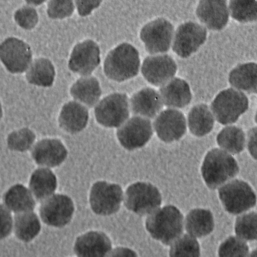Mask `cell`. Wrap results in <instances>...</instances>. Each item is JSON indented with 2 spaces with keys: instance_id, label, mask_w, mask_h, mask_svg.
Instances as JSON below:
<instances>
[{
  "instance_id": "obj_1",
  "label": "cell",
  "mask_w": 257,
  "mask_h": 257,
  "mask_svg": "<svg viewBox=\"0 0 257 257\" xmlns=\"http://www.w3.org/2000/svg\"><path fill=\"white\" fill-rule=\"evenodd\" d=\"M146 227L154 238L170 245L183 231V216L176 207L167 205L150 214L146 221Z\"/></svg>"
},
{
  "instance_id": "obj_2",
  "label": "cell",
  "mask_w": 257,
  "mask_h": 257,
  "mask_svg": "<svg viewBox=\"0 0 257 257\" xmlns=\"http://www.w3.org/2000/svg\"><path fill=\"white\" fill-rule=\"evenodd\" d=\"M140 59L138 50L132 45L123 43L111 50L104 62V71L109 79L121 82L136 76Z\"/></svg>"
},
{
  "instance_id": "obj_3",
  "label": "cell",
  "mask_w": 257,
  "mask_h": 257,
  "mask_svg": "<svg viewBox=\"0 0 257 257\" xmlns=\"http://www.w3.org/2000/svg\"><path fill=\"white\" fill-rule=\"evenodd\" d=\"M239 168L235 160L226 152L213 149L205 157L201 173L206 185L215 189L235 177Z\"/></svg>"
},
{
  "instance_id": "obj_4",
  "label": "cell",
  "mask_w": 257,
  "mask_h": 257,
  "mask_svg": "<svg viewBox=\"0 0 257 257\" xmlns=\"http://www.w3.org/2000/svg\"><path fill=\"white\" fill-rule=\"evenodd\" d=\"M125 206L139 215L150 214L161 204L158 189L148 182H138L130 185L123 197Z\"/></svg>"
},
{
  "instance_id": "obj_5",
  "label": "cell",
  "mask_w": 257,
  "mask_h": 257,
  "mask_svg": "<svg viewBox=\"0 0 257 257\" xmlns=\"http://www.w3.org/2000/svg\"><path fill=\"white\" fill-rule=\"evenodd\" d=\"M248 107V101L246 95L232 88L220 92L211 105L216 119L222 124L235 122Z\"/></svg>"
},
{
  "instance_id": "obj_6",
  "label": "cell",
  "mask_w": 257,
  "mask_h": 257,
  "mask_svg": "<svg viewBox=\"0 0 257 257\" xmlns=\"http://www.w3.org/2000/svg\"><path fill=\"white\" fill-rule=\"evenodd\" d=\"M218 193L225 209L231 214L244 212L256 204L253 191L242 180L235 179L227 182L219 188Z\"/></svg>"
},
{
  "instance_id": "obj_7",
  "label": "cell",
  "mask_w": 257,
  "mask_h": 257,
  "mask_svg": "<svg viewBox=\"0 0 257 257\" xmlns=\"http://www.w3.org/2000/svg\"><path fill=\"white\" fill-rule=\"evenodd\" d=\"M130 103L124 93H114L103 98L95 106L97 122L107 127H119L128 118Z\"/></svg>"
},
{
  "instance_id": "obj_8",
  "label": "cell",
  "mask_w": 257,
  "mask_h": 257,
  "mask_svg": "<svg viewBox=\"0 0 257 257\" xmlns=\"http://www.w3.org/2000/svg\"><path fill=\"white\" fill-rule=\"evenodd\" d=\"M123 199V191L119 185L101 181L92 186L89 201L94 213L109 215L119 210Z\"/></svg>"
},
{
  "instance_id": "obj_9",
  "label": "cell",
  "mask_w": 257,
  "mask_h": 257,
  "mask_svg": "<svg viewBox=\"0 0 257 257\" xmlns=\"http://www.w3.org/2000/svg\"><path fill=\"white\" fill-rule=\"evenodd\" d=\"M174 35L173 25L163 18H158L147 23L140 32V37L145 48L151 54L168 51Z\"/></svg>"
},
{
  "instance_id": "obj_10",
  "label": "cell",
  "mask_w": 257,
  "mask_h": 257,
  "mask_svg": "<svg viewBox=\"0 0 257 257\" xmlns=\"http://www.w3.org/2000/svg\"><path fill=\"white\" fill-rule=\"evenodd\" d=\"M153 134L150 119L140 116H134L128 119L118 127L116 132L121 145L129 151L144 147Z\"/></svg>"
},
{
  "instance_id": "obj_11",
  "label": "cell",
  "mask_w": 257,
  "mask_h": 257,
  "mask_svg": "<svg viewBox=\"0 0 257 257\" xmlns=\"http://www.w3.org/2000/svg\"><path fill=\"white\" fill-rule=\"evenodd\" d=\"M206 36L207 31L203 26L192 22L184 23L174 34L172 49L180 57L187 58L204 43Z\"/></svg>"
},
{
  "instance_id": "obj_12",
  "label": "cell",
  "mask_w": 257,
  "mask_h": 257,
  "mask_svg": "<svg viewBox=\"0 0 257 257\" xmlns=\"http://www.w3.org/2000/svg\"><path fill=\"white\" fill-rule=\"evenodd\" d=\"M32 51L29 45L15 37H9L0 46L1 61L12 73L24 72L31 64Z\"/></svg>"
},
{
  "instance_id": "obj_13",
  "label": "cell",
  "mask_w": 257,
  "mask_h": 257,
  "mask_svg": "<svg viewBox=\"0 0 257 257\" xmlns=\"http://www.w3.org/2000/svg\"><path fill=\"white\" fill-rule=\"evenodd\" d=\"M74 207L71 199L63 194H55L44 201L40 208V215L46 224L63 227L71 220Z\"/></svg>"
},
{
  "instance_id": "obj_14",
  "label": "cell",
  "mask_w": 257,
  "mask_h": 257,
  "mask_svg": "<svg viewBox=\"0 0 257 257\" xmlns=\"http://www.w3.org/2000/svg\"><path fill=\"white\" fill-rule=\"evenodd\" d=\"M153 127L161 140L171 143L179 140L185 134L186 120L181 111L168 108L160 112L156 117Z\"/></svg>"
},
{
  "instance_id": "obj_15",
  "label": "cell",
  "mask_w": 257,
  "mask_h": 257,
  "mask_svg": "<svg viewBox=\"0 0 257 257\" xmlns=\"http://www.w3.org/2000/svg\"><path fill=\"white\" fill-rule=\"evenodd\" d=\"M177 68L174 59L167 54H163L146 58L141 71L148 82L156 86H161L173 78Z\"/></svg>"
},
{
  "instance_id": "obj_16",
  "label": "cell",
  "mask_w": 257,
  "mask_h": 257,
  "mask_svg": "<svg viewBox=\"0 0 257 257\" xmlns=\"http://www.w3.org/2000/svg\"><path fill=\"white\" fill-rule=\"evenodd\" d=\"M100 50L94 41L87 40L74 47L69 59V69L80 75H90L99 65Z\"/></svg>"
},
{
  "instance_id": "obj_17",
  "label": "cell",
  "mask_w": 257,
  "mask_h": 257,
  "mask_svg": "<svg viewBox=\"0 0 257 257\" xmlns=\"http://www.w3.org/2000/svg\"><path fill=\"white\" fill-rule=\"evenodd\" d=\"M111 249V241L107 236L94 231L78 237L74 247L77 257H107Z\"/></svg>"
},
{
  "instance_id": "obj_18",
  "label": "cell",
  "mask_w": 257,
  "mask_h": 257,
  "mask_svg": "<svg viewBox=\"0 0 257 257\" xmlns=\"http://www.w3.org/2000/svg\"><path fill=\"white\" fill-rule=\"evenodd\" d=\"M163 106L160 93L149 87L135 93L130 101V110L133 114L148 119L156 117Z\"/></svg>"
},
{
  "instance_id": "obj_19",
  "label": "cell",
  "mask_w": 257,
  "mask_h": 257,
  "mask_svg": "<svg viewBox=\"0 0 257 257\" xmlns=\"http://www.w3.org/2000/svg\"><path fill=\"white\" fill-rule=\"evenodd\" d=\"M196 13L199 20L210 30H221L228 20L225 1H201Z\"/></svg>"
},
{
  "instance_id": "obj_20",
  "label": "cell",
  "mask_w": 257,
  "mask_h": 257,
  "mask_svg": "<svg viewBox=\"0 0 257 257\" xmlns=\"http://www.w3.org/2000/svg\"><path fill=\"white\" fill-rule=\"evenodd\" d=\"M32 155L38 165L54 167L60 165L65 160L67 151L59 140L44 139L35 145Z\"/></svg>"
},
{
  "instance_id": "obj_21",
  "label": "cell",
  "mask_w": 257,
  "mask_h": 257,
  "mask_svg": "<svg viewBox=\"0 0 257 257\" xmlns=\"http://www.w3.org/2000/svg\"><path fill=\"white\" fill-rule=\"evenodd\" d=\"M160 94L163 104L171 108L184 107L192 99L188 84L179 78H173L161 86Z\"/></svg>"
},
{
  "instance_id": "obj_22",
  "label": "cell",
  "mask_w": 257,
  "mask_h": 257,
  "mask_svg": "<svg viewBox=\"0 0 257 257\" xmlns=\"http://www.w3.org/2000/svg\"><path fill=\"white\" fill-rule=\"evenodd\" d=\"M88 112L85 107L73 101L65 104L59 117L60 126L67 132L74 134L80 132L86 126Z\"/></svg>"
},
{
  "instance_id": "obj_23",
  "label": "cell",
  "mask_w": 257,
  "mask_h": 257,
  "mask_svg": "<svg viewBox=\"0 0 257 257\" xmlns=\"http://www.w3.org/2000/svg\"><path fill=\"white\" fill-rule=\"evenodd\" d=\"M229 82L234 88L247 93H257V64L253 62L238 65L232 69Z\"/></svg>"
},
{
  "instance_id": "obj_24",
  "label": "cell",
  "mask_w": 257,
  "mask_h": 257,
  "mask_svg": "<svg viewBox=\"0 0 257 257\" xmlns=\"http://www.w3.org/2000/svg\"><path fill=\"white\" fill-rule=\"evenodd\" d=\"M185 225L189 235L194 237L205 236L213 229V215L209 210L194 209L187 215Z\"/></svg>"
},
{
  "instance_id": "obj_25",
  "label": "cell",
  "mask_w": 257,
  "mask_h": 257,
  "mask_svg": "<svg viewBox=\"0 0 257 257\" xmlns=\"http://www.w3.org/2000/svg\"><path fill=\"white\" fill-rule=\"evenodd\" d=\"M190 132L197 137L208 134L214 125V117L208 106L205 104L194 106L189 111L187 117Z\"/></svg>"
},
{
  "instance_id": "obj_26",
  "label": "cell",
  "mask_w": 257,
  "mask_h": 257,
  "mask_svg": "<svg viewBox=\"0 0 257 257\" xmlns=\"http://www.w3.org/2000/svg\"><path fill=\"white\" fill-rule=\"evenodd\" d=\"M4 200L6 207L17 213L30 212L35 206L31 193L20 184L11 187L5 193Z\"/></svg>"
},
{
  "instance_id": "obj_27",
  "label": "cell",
  "mask_w": 257,
  "mask_h": 257,
  "mask_svg": "<svg viewBox=\"0 0 257 257\" xmlns=\"http://www.w3.org/2000/svg\"><path fill=\"white\" fill-rule=\"evenodd\" d=\"M70 93L74 99L92 107L99 100L101 90L96 78L85 76L79 78L73 84Z\"/></svg>"
},
{
  "instance_id": "obj_28",
  "label": "cell",
  "mask_w": 257,
  "mask_h": 257,
  "mask_svg": "<svg viewBox=\"0 0 257 257\" xmlns=\"http://www.w3.org/2000/svg\"><path fill=\"white\" fill-rule=\"evenodd\" d=\"M31 192L38 200L46 199L57 187V180L53 173L47 168H39L32 174L30 181Z\"/></svg>"
},
{
  "instance_id": "obj_29",
  "label": "cell",
  "mask_w": 257,
  "mask_h": 257,
  "mask_svg": "<svg viewBox=\"0 0 257 257\" xmlns=\"http://www.w3.org/2000/svg\"><path fill=\"white\" fill-rule=\"evenodd\" d=\"M55 75L54 67L46 58L35 59L26 73L27 81L31 84L43 87L51 86Z\"/></svg>"
},
{
  "instance_id": "obj_30",
  "label": "cell",
  "mask_w": 257,
  "mask_h": 257,
  "mask_svg": "<svg viewBox=\"0 0 257 257\" xmlns=\"http://www.w3.org/2000/svg\"><path fill=\"white\" fill-rule=\"evenodd\" d=\"M41 225L37 215L27 212L18 213L14 218V231L16 236L24 242H29L39 233Z\"/></svg>"
},
{
  "instance_id": "obj_31",
  "label": "cell",
  "mask_w": 257,
  "mask_h": 257,
  "mask_svg": "<svg viewBox=\"0 0 257 257\" xmlns=\"http://www.w3.org/2000/svg\"><path fill=\"white\" fill-rule=\"evenodd\" d=\"M218 145L224 151L235 154L241 152L245 145L243 131L235 126L223 128L217 136Z\"/></svg>"
},
{
  "instance_id": "obj_32",
  "label": "cell",
  "mask_w": 257,
  "mask_h": 257,
  "mask_svg": "<svg viewBox=\"0 0 257 257\" xmlns=\"http://www.w3.org/2000/svg\"><path fill=\"white\" fill-rule=\"evenodd\" d=\"M169 254L170 257H199V243L195 237L185 234L172 244Z\"/></svg>"
},
{
  "instance_id": "obj_33",
  "label": "cell",
  "mask_w": 257,
  "mask_h": 257,
  "mask_svg": "<svg viewBox=\"0 0 257 257\" xmlns=\"http://www.w3.org/2000/svg\"><path fill=\"white\" fill-rule=\"evenodd\" d=\"M231 17L240 22L257 20V1H230Z\"/></svg>"
},
{
  "instance_id": "obj_34",
  "label": "cell",
  "mask_w": 257,
  "mask_h": 257,
  "mask_svg": "<svg viewBox=\"0 0 257 257\" xmlns=\"http://www.w3.org/2000/svg\"><path fill=\"white\" fill-rule=\"evenodd\" d=\"M235 231L241 239L257 240V213L251 212L238 216L235 222Z\"/></svg>"
},
{
  "instance_id": "obj_35",
  "label": "cell",
  "mask_w": 257,
  "mask_h": 257,
  "mask_svg": "<svg viewBox=\"0 0 257 257\" xmlns=\"http://www.w3.org/2000/svg\"><path fill=\"white\" fill-rule=\"evenodd\" d=\"M35 134L28 128L14 131L8 137V147L14 151L24 152L29 150L35 141Z\"/></svg>"
},
{
  "instance_id": "obj_36",
  "label": "cell",
  "mask_w": 257,
  "mask_h": 257,
  "mask_svg": "<svg viewBox=\"0 0 257 257\" xmlns=\"http://www.w3.org/2000/svg\"><path fill=\"white\" fill-rule=\"evenodd\" d=\"M248 247L241 238L230 236L223 242L218 250L219 257H247Z\"/></svg>"
},
{
  "instance_id": "obj_37",
  "label": "cell",
  "mask_w": 257,
  "mask_h": 257,
  "mask_svg": "<svg viewBox=\"0 0 257 257\" xmlns=\"http://www.w3.org/2000/svg\"><path fill=\"white\" fill-rule=\"evenodd\" d=\"M74 6L71 1H50L47 14L52 19H63L72 15Z\"/></svg>"
},
{
  "instance_id": "obj_38",
  "label": "cell",
  "mask_w": 257,
  "mask_h": 257,
  "mask_svg": "<svg viewBox=\"0 0 257 257\" xmlns=\"http://www.w3.org/2000/svg\"><path fill=\"white\" fill-rule=\"evenodd\" d=\"M14 18L21 27L27 30L33 28L38 21V16L36 10L29 6H24L17 10L15 13Z\"/></svg>"
},
{
  "instance_id": "obj_39",
  "label": "cell",
  "mask_w": 257,
  "mask_h": 257,
  "mask_svg": "<svg viewBox=\"0 0 257 257\" xmlns=\"http://www.w3.org/2000/svg\"><path fill=\"white\" fill-rule=\"evenodd\" d=\"M1 238L3 239L10 234L13 227V221L9 209L2 204L1 205Z\"/></svg>"
},
{
  "instance_id": "obj_40",
  "label": "cell",
  "mask_w": 257,
  "mask_h": 257,
  "mask_svg": "<svg viewBox=\"0 0 257 257\" xmlns=\"http://www.w3.org/2000/svg\"><path fill=\"white\" fill-rule=\"evenodd\" d=\"M76 5L79 15L85 16L90 14L91 11L97 8L101 1H76Z\"/></svg>"
},
{
  "instance_id": "obj_41",
  "label": "cell",
  "mask_w": 257,
  "mask_h": 257,
  "mask_svg": "<svg viewBox=\"0 0 257 257\" xmlns=\"http://www.w3.org/2000/svg\"><path fill=\"white\" fill-rule=\"evenodd\" d=\"M247 148L251 156L257 160V127L248 132Z\"/></svg>"
},
{
  "instance_id": "obj_42",
  "label": "cell",
  "mask_w": 257,
  "mask_h": 257,
  "mask_svg": "<svg viewBox=\"0 0 257 257\" xmlns=\"http://www.w3.org/2000/svg\"><path fill=\"white\" fill-rule=\"evenodd\" d=\"M108 257H137V255L130 248L119 247L114 249Z\"/></svg>"
},
{
  "instance_id": "obj_43",
  "label": "cell",
  "mask_w": 257,
  "mask_h": 257,
  "mask_svg": "<svg viewBox=\"0 0 257 257\" xmlns=\"http://www.w3.org/2000/svg\"><path fill=\"white\" fill-rule=\"evenodd\" d=\"M249 257H257V249L251 252Z\"/></svg>"
},
{
  "instance_id": "obj_44",
  "label": "cell",
  "mask_w": 257,
  "mask_h": 257,
  "mask_svg": "<svg viewBox=\"0 0 257 257\" xmlns=\"http://www.w3.org/2000/svg\"><path fill=\"white\" fill-rule=\"evenodd\" d=\"M255 120L256 122L257 123V111H256L255 116Z\"/></svg>"
}]
</instances>
